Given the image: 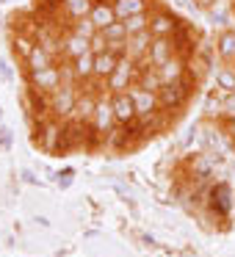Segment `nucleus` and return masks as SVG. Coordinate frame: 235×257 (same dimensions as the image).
I'll use <instances>...</instances> for the list:
<instances>
[{
  "label": "nucleus",
  "mask_w": 235,
  "mask_h": 257,
  "mask_svg": "<svg viewBox=\"0 0 235 257\" xmlns=\"http://www.w3.org/2000/svg\"><path fill=\"white\" fill-rule=\"evenodd\" d=\"M78 89L72 83H61L53 94H47V102H50V116L53 119H72L75 105H78Z\"/></svg>",
  "instance_id": "1"
},
{
  "label": "nucleus",
  "mask_w": 235,
  "mask_h": 257,
  "mask_svg": "<svg viewBox=\"0 0 235 257\" xmlns=\"http://www.w3.org/2000/svg\"><path fill=\"white\" fill-rule=\"evenodd\" d=\"M136 80H139V64H136L133 58L122 56L119 64H116V69H113V75L108 78V91H111V94H116V91H128Z\"/></svg>",
  "instance_id": "2"
},
{
  "label": "nucleus",
  "mask_w": 235,
  "mask_h": 257,
  "mask_svg": "<svg viewBox=\"0 0 235 257\" xmlns=\"http://www.w3.org/2000/svg\"><path fill=\"white\" fill-rule=\"evenodd\" d=\"M128 91H130V97H133V102H136V116H139L141 122H150V119L158 113V108H161L158 91L144 89V86H139V83H133Z\"/></svg>",
  "instance_id": "3"
},
{
  "label": "nucleus",
  "mask_w": 235,
  "mask_h": 257,
  "mask_svg": "<svg viewBox=\"0 0 235 257\" xmlns=\"http://www.w3.org/2000/svg\"><path fill=\"white\" fill-rule=\"evenodd\" d=\"M28 83H31V89L42 91V94H53L64 83V72H61V67H47V69H39V72H28Z\"/></svg>",
  "instance_id": "4"
},
{
  "label": "nucleus",
  "mask_w": 235,
  "mask_h": 257,
  "mask_svg": "<svg viewBox=\"0 0 235 257\" xmlns=\"http://www.w3.org/2000/svg\"><path fill=\"white\" fill-rule=\"evenodd\" d=\"M158 100H161V108H172V111L183 108L185 100H188V83H185V78L177 80V83H163L158 89Z\"/></svg>",
  "instance_id": "5"
},
{
  "label": "nucleus",
  "mask_w": 235,
  "mask_h": 257,
  "mask_svg": "<svg viewBox=\"0 0 235 257\" xmlns=\"http://www.w3.org/2000/svg\"><path fill=\"white\" fill-rule=\"evenodd\" d=\"M174 56H177V47H174L172 36H155L144 61L152 64V67H161V64H166L169 58H174Z\"/></svg>",
  "instance_id": "6"
},
{
  "label": "nucleus",
  "mask_w": 235,
  "mask_h": 257,
  "mask_svg": "<svg viewBox=\"0 0 235 257\" xmlns=\"http://www.w3.org/2000/svg\"><path fill=\"white\" fill-rule=\"evenodd\" d=\"M111 105H113V113H116V122L119 124H130L136 122V102L133 97H130V91H116V94H111Z\"/></svg>",
  "instance_id": "7"
},
{
  "label": "nucleus",
  "mask_w": 235,
  "mask_h": 257,
  "mask_svg": "<svg viewBox=\"0 0 235 257\" xmlns=\"http://www.w3.org/2000/svg\"><path fill=\"white\" fill-rule=\"evenodd\" d=\"M152 39H155V36L150 34V28H147V31H141V34L128 36V47H125V56H128V58H133L136 64H141V61L147 58V53H150Z\"/></svg>",
  "instance_id": "8"
},
{
  "label": "nucleus",
  "mask_w": 235,
  "mask_h": 257,
  "mask_svg": "<svg viewBox=\"0 0 235 257\" xmlns=\"http://www.w3.org/2000/svg\"><path fill=\"white\" fill-rule=\"evenodd\" d=\"M113 124H119V122H116V113H113L111 97H108V100H97L94 122H91L94 133H111V130H113Z\"/></svg>",
  "instance_id": "9"
},
{
  "label": "nucleus",
  "mask_w": 235,
  "mask_h": 257,
  "mask_svg": "<svg viewBox=\"0 0 235 257\" xmlns=\"http://www.w3.org/2000/svg\"><path fill=\"white\" fill-rule=\"evenodd\" d=\"M180 28V20L172 17L169 12H152L150 14V34L152 36H174Z\"/></svg>",
  "instance_id": "10"
},
{
  "label": "nucleus",
  "mask_w": 235,
  "mask_h": 257,
  "mask_svg": "<svg viewBox=\"0 0 235 257\" xmlns=\"http://www.w3.org/2000/svg\"><path fill=\"white\" fill-rule=\"evenodd\" d=\"M91 23L97 25V31H102V28H108V25H113L116 23V12H113V3L111 0H94V6H91Z\"/></svg>",
  "instance_id": "11"
},
{
  "label": "nucleus",
  "mask_w": 235,
  "mask_h": 257,
  "mask_svg": "<svg viewBox=\"0 0 235 257\" xmlns=\"http://www.w3.org/2000/svg\"><path fill=\"white\" fill-rule=\"evenodd\" d=\"M25 64H28V72H39V69H47V67H56V56L47 50L45 45L36 42L34 50L25 56Z\"/></svg>",
  "instance_id": "12"
},
{
  "label": "nucleus",
  "mask_w": 235,
  "mask_h": 257,
  "mask_svg": "<svg viewBox=\"0 0 235 257\" xmlns=\"http://www.w3.org/2000/svg\"><path fill=\"white\" fill-rule=\"evenodd\" d=\"M155 69H158V78H161V83H177V80L185 78V61H183L180 56L169 58L166 64H161V67H155Z\"/></svg>",
  "instance_id": "13"
},
{
  "label": "nucleus",
  "mask_w": 235,
  "mask_h": 257,
  "mask_svg": "<svg viewBox=\"0 0 235 257\" xmlns=\"http://www.w3.org/2000/svg\"><path fill=\"white\" fill-rule=\"evenodd\" d=\"M119 64V56L111 50H102V53H94V78L97 80H108L113 75Z\"/></svg>",
  "instance_id": "14"
},
{
  "label": "nucleus",
  "mask_w": 235,
  "mask_h": 257,
  "mask_svg": "<svg viewBox=\"0 0 235 257\" xmlns=\"http://www.w3.org/2000/svg\"><path fill=\"white\" fill-rule=\"evenodd\" d=\"M216 53L224 64L235 61V28H224L216 36Z\"/></svg>",
  "instance_id": "15"
},
{
  "label": "nucleus",
  "mask_w": 235,
  "mask_h": 257,
  "mask_svg": "<svg viewBox=\"0 0 235 257\" xmlns=\"http://www.w3.org/2000/svg\"><path fill=\"white\" fill-rule=\"evenodd\" d=\"M210 205L218 216H227V213L232 210V191H229L227 183H218L216 188L210 191Z\"/></svg>",
  "instance_id": "16"
},
{
  "label": "nucleus",
  "mask_w": 235,
  "mask_h": 257,
  "mask_svg": "<svg viewBox=\"0 0 235 257\" xmlns=\"http://www.w3.org/2000/svg\"><path fill=\"white\" fill-rule=\"evenodd\" d=\"M89 50H91V39L78 36V34H72V31L64 36V56H67L69 61L78 58V56H83V53H89Z\"/></svg>",
  "instance_id": "17"
},
{
  "label": "nucleus",
  "mask_w": 235,
  "mask_h": 257,
  "mask_svg": "<svg viewBox=\"0 0 235 257\" xmlns=\"http://www.w3.org/2000/svg\"><path fill=\"white\" fill-rule=\"evenodd\" d=\"M94 111H97V97L91 94V91H86V94L78 97V105H75V113L72 119H80V122H94Z\"/></svg>",
  "instance_id": "18"
},
{
  "label": "nucleus",
  "mask_w": 235,
  "mask_h": 257,
  "mask_svg": "<svg viewBox=\"0 0 235 257\" xmlns=\"http://www.w3.org/2000/svg\"><path fill=\"white\" fill-rule=\"evenodd\" d=\"M72 75H75V80H91L94 78V50L72 58Z\"/></svg>",
  "instance_id": "19"
},
{
  "label": "nucleus",
  "mask_w": 235,
  "mask_h": 257,
  "mask_svg": "<svg viewBox=\"0 0 235 257\" xmlns=\"http://www.w3.org/2000/svg\"><path fill=\"white\" fill-rule=\"evenodd\" d=\"M91 6H94V0H61L58 9L67 14L69 20H80V17H89L91 14Z\"/></svg>",
  "instance_id": "20"
},
{
  "label": "nucleus",
  "mask_w": 235,
  "mask_h": 257,
  "mask_svg": "<svg viewBox=\"0 0 235 257\" xmlns=\"http://www.w3.org/2000/svg\"><path fill=\"white\" fill-rule=\"evenodd\" d=\"M119 20H128L133 14H147V0H111Z\"/></svg>",
  "instance_id": "21"
},
{
  "label": "nucleus",
  "mask_w": 235,
  "mask_h": 257,
  "mask_svg": "<svg viewBox=\"0 0 235 257\" xmlns=\"http://www.w3.org/2000/svg\"><path fill=\"white\" fill-rule=\"evenodd\" d=\"M216 89L221 91V94H232L235 91V67L224 64V67L216 69Z\"/></svg>",
  "instance_id": "22"
},
{
  "label": "nucleus",
  "mask_w": 235,
  "mask_h": 257,
  "mask_svg": "<svg viewBox=\"0 0 235 257\" xmlns=\"http://www.w3.org/2000/svg\"><path fill=\"white\" fill-rule=\"evenodd\" d=\"M100 34H102V39H105L108 45H113V42H128V36H130V34H128V28H125V23H122V20H116L113 25H108V28H102Z\"/></svg>",
  "instance_id": "23"
},
{
  "label": "nucleus",
  "mask_w": 235,
  "mask_h": 257,
  "mask_svg": "<svg viewBox=\"0 0 235 257\" xmlns=\"http://www.w3.org/2000/svg\"><path fill=\"white\" fill-rule=\"evenodd\" d=\"M72 34L86 36V39H94L100 31H97V25L91 23V17H80V20H72Z\"/></svg>",
  "instance_id": "24"
},
{
  "label": "nucleus",
  "mask_w": 235,
  "mask_h": 257,
  "mask_svg": "<svg viewBox=\"0 0 235 257\" xmlns=\"http://www.w3.org/2000/svg\"><path fill=\"white\" fill-rule=\"evenodd\" d=\"M122 23H125V28H128V34L133 36V34H141V31L150 28V14H133V17L122 20Z\"/></svg>",
  "instance_id": "25"
},
{
  "label": "nucleus",
  "mask_w": 235,
  "mask_h": 257,
  "mask_svg": "<svg viewBox=\"0 0 235 257\" xmlns=\"http://www.w3.org/2000/svg\"><path fill=\"white\" fill-rule=\"evenodd\" d=\"M224 130H227V136L235 141V116H229L227 122H224Z\"/></svg>",
  "instance_id": "26"
},
{
  "label": "nucleus",
  "mask_w": 235,
  "mask_h": 257,
  "mask_svg": "<svg viewBox=\"0 0 235 257\" xmlns=\"http://www.w3.org/2000/svg\"><path fill=\"white\" fill-rule=\"evenodd\" d=\"M194 3H196L199 9H205V12H210V9L216 6V0H194Z\"/></svg>",
  "instance_id": "27"
},
{
  "label": "nucleus",
  "mask_w": 235,
  "mask_h": 257,
  "mask_svg": "<svg viewBox=\"0 0 235 257\" xmlns=\"http://www.w3.org/2000/svg\"><path fill=\"white\" fill-rule=\"evenodd\" d=\"M229 67H235V61H232V64H229Z\"/></svg>",
  "instance_id": "28"
},
{
  "label": "nucleus",
  "mask_w": 235,
  "mask_h": 257,
  "mask_svg": "<svg viewBox=\"0 0 235 257\" xmlns=\"http://www.w3.org/2000/svg\"><path fill=\"white\" fill-rule=\"evenodd\" d=\"M0 3H6V0H0Z\"/></svg>",
  "instance_id": "29"
}]
</instances>
